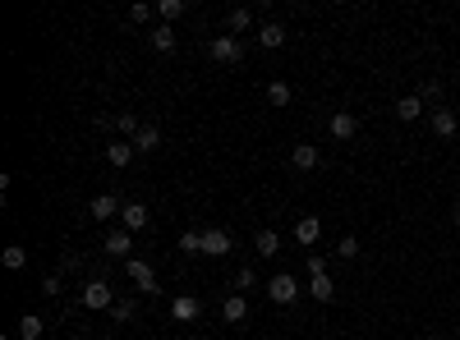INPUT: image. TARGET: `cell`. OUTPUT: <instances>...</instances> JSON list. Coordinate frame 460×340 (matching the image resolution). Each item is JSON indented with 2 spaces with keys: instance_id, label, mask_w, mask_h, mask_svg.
Listing matches in <instances>:
<instances>
[{
  "instance_id": "cell-1",
  "label": "cell",
  "mask_w": 460,
  "mask_h": 340,
  "mask_svg": "<svg viewBox=\"0 0 460 340\" xmlns=\"http://www.w3.org/2000/svg\"><path fill=\"white\" fill-rule=\"evenodd\" d=\"M208 55L217 65H240L244 60V42H240V37H212V42H208Z\"/></svg>"
},
{
  "instance_id": "cell-2",
  "label": "cell",
  "mask_w": 460,
  "mask_h": 340,
  "mask_svg": "<svg viewBox=\"0 0 460 340\" xmlns=\"http://www.w3.org/2000/svg\"><path fill=\"white\" fill-rule=\"evenodd\" d=\"M267 299H272V304H281V308H290V304L299 299V285H295V276H290V271L272 276V280H267Z\"/></svg>"
},
{
  "instance_id": "cell-3",
  "label": "cell",
  "mask_w": 460,
  "mask_h": 340,
  "mask_svg": "<svg viewBox=\"0 0 460 340\" xmlns=\"http://www.w3.org/2000/svg\"><path fill=\"white\" fill-rule=\"evenodd\" d=\"M78 304L92 308V313H102V308H115V295H111V285H106V280H87L83 295H78Z\"/></svg>"
},
{
  "instance_id": "cell-4",
  "label": "cell",
  "mask_w": 460,
  "mask_h": 340,
  "mask_svg": "<svg viewBox=\"0 0 460 340\" xmlns=\"http://www.w3.org/2000/svg\"><path fill=\"white\" fill-rule=\"evenodd\" d=\"M124 271H129V280L139 285V295H156V271L148 267L143 258H134V262H124Z\"/></svg>"
},
{
  "instance_id": "cell-5",
  "label": "cell",
  "mask_w": 460,
  "mask_h": 340,
  "mask_svg": "<svg viewBox=\"0 0 460 340\" xmlns=\"http://www.w3.org/2000/svg\"><path fill=\"white\" fill-rule=\"evenodd\" d=\"M230 230H221V226H212V230H203V253L208 258H226L230 253Z\"/></svg>"
},
{
  "instance_id": "cell-6",
  "label": "cell",
  "mask_w": 460,
  "mask_h": 340,
  "mask_svg": "<svg viewBox=\"0 0 460 340\" xmlns=\"http://www.w3.org/2000/svg\"><path fill=\"white\" fill-rule=\"evenodd\" d=\"M355 133H359V115H350V111L331 115V138H336V143H350Z\"/></svg>"
},
{
  "instance_id": "cell-7",
  "label": "cell",
  "mask_w": 460,
  "mask_h": 340,
  "mask_svg": "<svg viewBox=\"0 0 460 340\" xmlns=\"http://www.w3.org/2000/svg\"><path fill=\"white\" fill-rule=\"evenodd\" d=\"M198 313H203V304L193 295H175V304H171V317H175V322H198Z\"/></svg>"
},
{
  "instance_id": "cell-8",
  "label": "cell",
  "mask_w": 460,
  "mask_h": 340,
  "mask_svg": "<svg viewBox=\"0 0 460 340\" xmlns=\"http://www.w3.org/2000/svg\"><path fill=\"white\" fill-rule=\"evenodd\" d=\"M120 212H124V202L115 198V193H97L92 198V216L97 221H111V216H120Z\"/></svg>"
},
{
  "instance_id": "cell-9",
  "label": "cell",
  "mask_w": 460,
  "mask_h": 340,
  "mask_svg": "<svg viewBox=\"0 0 460 340\" xmlns=\"http://www.w3.org/2000/svg\"><path fill=\"white\" fill-rule=\"evenodd\" d=\"M290 161H295V170H313L322 161V152L313 148V143H295V148H290Z\"/></svg>"
},
{
  "instance_id": "cell-10",
  "label": "cell",
  "mask_w": 460,
  "mask_h": 340,
  "mask_svg": "<svg viewBox=\"0 0 460 340\" xmlns=\"http://www.w3.org/2000/svg\"><path fill=\"white\" fill-rule=\"evenodd\" d=\"M120 226L129 230V235H134V230H143V226H148V207H143V202H124V212H120Z\"/></svg>"
},
{
  "instance_id": "cell-11",
  "label": "cell",
  "mask_w": 460,
  "mask_h": 340,
  "mask_svg": "<svg viewBox=\"0 0 460 340\" xmlns=\"http://www.w3.org/2000/svg\"><path fill=\"white\" fill-rule=\"evenodd\" d=\"M102 248L111 258H129V248H134V239H129V230H111V235L102 239Z\"/></svg>"
},
{
  "instance_id": "cell-12",
  "label": "cell",
  "mask_w": 460,
  "mask_h": 340,
  "mask_svg": "<svg viewBox=\"0 0 460 340\" xmlns=\"http://www.w3.org/2000/svg\"><path fill=\"white\" fill-rule=\"evenodd\" d=\"M318 235H322V221H318V216H299V221H295V239H299L304 248L318 244Z\"/></svg>"
},
{
  "instance_id": "cell-13",
  "label": "cell",
  "mask_w": 460,
  "mask_h": 340,
  "mask_svg": "<svg viewBox=\"0 0 460 340\" xmlns=\"http://www.w3.org/2000/svg\"><path fill=\"white\" fill-rule=\"evenodd\" d=\"M106 161H111L115 170H124V166L134 161V143H120V138H115V143H106Z\"/></svg>"
},
{
  "instance_id": "cell-14",
  "label": "cell",
  "mask_w": 460,
  "mask_h": 340,
  "mask_svg": "<svg viewBox=\"0 0 460 340\" xmlns=\"http://www.w3.org/2000/svg\"><path fill=\"white\" fill-rule=\"evenodd\" d=\"M309 295L318 299V304H331V299H336V285H331V276H327V271H318V276L309 280Z\"/></svg>"
},
{
  "instance_id": "cell-15",
  "label": "cell",
  "mask_w": 460,
  "mask_h": 340,
  "mask_svg": "<svg viewBox=\"0 0 460 340\" xmlns=\"http://www.w3.org/2000/svg\"><path fill=\"white\" fill-rule=\"evenodd\" d=\"M258 46L281 51V46H286V28H281V23H262V28H258Z\"/></svg>"
},
{
  "instance_id": "cell-16",
  "label": "cell",
  "mask_w": 460,
  "mask_h": 340,
  "mask_svg": "<svg viewBox=\"0 0 460 340\" xmlns=\"http://www.w3.org/2000/svg\"><path fill=\"white\" fill-rule=\"evenodd\" d=\"M221 317H226V322H244V317H249V299H244V295H230L226 304H221Z\"/></svg>"
},
{
  "instance_id": "cell-17",
  "label": "cell",
  "mask_w": 460,
  "mask_h": 340,
  "mask_svg": "<svg viewBox=\"0 0 460 340\" xmlns=\"http://www.w3.org/2000/svg\"><path fill=\"white\" fill-rule=\"evenodd\" d=\"M456 111H433V133L437 138H456Z\"/></svg>"
},
{
  "instance_id": "cell-18",
  "label": "cell",
  "mask_w": 460,
  "mask_h": 340,
  "mask_svg": "<svg viewBox=\"0 0 460 340\" xmlns=\"http://www.w3.org/2000/svg\"><path fill=\"white\" fill-rule=\"evenodd\" d=\"M156 148H161V129H156V124H143L139 138H134V152H156Z\"/></svg>"
},
{
  "instance_id": "cell-19",
  "label": "cell",
  "mask_w": 460,
  "mask_h": 340,
  "mask_svg": "<svg viewBox=\"0 0 460 340\" xmlns=\"http://www.w3.org/2000/svg\"><path fill=\"white\" fill-rule=\"evenodd\" d=\"M253 248H258V258H277V248H281V235H277V230H258Z\"/></svg>"
},
{
  "instance_id": "cell-20",
  "label": "cell",
  "mask_w": 460,
  "mask_h": 340,
  "mask_svg": "<svg viewBox=\"0 0 460 340\" xmlns=\"http://www.w3.org/2000/svg\"><path fill=\"white\" fill-rule=\"evenodd\" d=\"M419 115H424V102H419V97H400L396 102V120H419Z\"/></svg>"
},
{
  "instance_id": "cell-21",
  "label": "cell",
  "mask_w": 460,
  "mask_h": 340,
  "mask_svg": "<svg viewBox=\"0 0 460 340\" xmlns=\"http://www.w3.org/2000/svg\"><path fill=\"white\" fill-rule=\"evenodd\" d=\"M18 340H42V317H37V313L18 317Z\"/></svg>"
},
{
  "instance_id": "cell-22",
  "label": "cell",
  "mask_w": 460,
  "mask_h": 340,
  "mask_svg": "<svg viewBox=\"0 0 460 340\" xmlns=\"http://www.w3.org/2000/svg\"><path fill=\"white\" fill-rule=\"evenodd\" d=\"M152 46H156V51H175V28L171 23H156L152 28Z\"/></svg>"
},
{
  "instance_id": "cell-23",
  "label": "cell",
  "mask_w": 460,
  "mask_h": 340,
  "mask_svg": "<svg viewBox=\"0 0 460 340\" xmlns=\"http://www.w3.org/2000/svg\"><path fill=\"white\" fill-rule=\"evenodd\" d=\"M0 262H5L9 271H23V262H28V253H23V244H9L5 253H0Z\"/></svg>"
},
{
  "instance_id": "cell-24",
  "label": "cell",
  "mask_w": 460,
  "mask_h": 340,
  "mask_svg": "<svg viewBox=\"0 0 460 340\" xmlns=\"http://www.w3.org/2000/svg\"><path fill=\"white\" fill-rule=\"evenodd\" d=\"M115 129H120V133H129V138H139V129H143V124H139V115H134V111H120V115H115Z\"/></svg>"
},
{
  "instance_id": "cell-25",
  "label": "cell",
  "mask_w": 460,
  "mask_h": 340,
  "mask_svg": "<svg viewBox=\"0 0 460 340\" xmlns=\"http://www.w3.org/2000/svg\"><path fill=\"white\" fill-rule=\"evenodd\" d=\"M180 253H203V230H184V235H180Z\"/></svg>"
},
{
  "instance_id": "cell-26",
  "label": "cell",
  "mask_w": 460,
  "mask_h": 340,
  "mask_svg": "<svg viewBox=\"0 0 460 340\" xmlns=\"http://www.w3.org/2000/svg\"><path fill=\"white\" fill-rule=\"evenodd\" d=\"M156 14H161V23H175V18L184 14V0H161V5H156Z\"/></svg>"
},
{
  "instance_id": "cell-27",
  "label": "cell",
  "mask_w": 460,
  "mask_h": 340,
  "mask_svg": "<svg viewBox=\"0 0 460 340\" xmlns=\"http://www.w3.org/2000/svg\"><path fill=\"white\" fill-rule=\"evenodd\" d=\"M226 23H230V33H244V28L253 23V14H249V9L240 5V9H230V18H226Z\"/></svg>"
},
{
  "instance_id": "cell-28",
  "label": "cell",
  "mask_w": 460,
  "mask_h": 340,
  "mask_svg": "<svg viewBox=\"0 0 460 340\" xmlns=\"http://www.w3.org/2000/svg\"><path fill=\"white\" fill-rule=\"evenodd\" d=\"M267 102H272V106H286V102H290V83H281V79H277V83L267 87Z\"/></svg>"
},
{
  "instance_id": "cell-29",
  "label": "cell",
  "mask_w": 460,
  "mask_h": 340,
  "mask_svg": "<svg viewBox=\"0 0 460 340\" xmlns=\"http://www.w3.org/2000/svg\"><path fill=\"white\" fill-rule=\"evenodd\" d=\"M111 317H115V322H129V317H134V299H115Z\"/></svg>"
},
{
  "instance_id": "cell-30",
  "label": "cell",
  "mask_w": 460,
  "mask_h": 340,
  "mask_svg": "<svg viewBox=\"0 0 460 340\" xmlns=\"http://www.w3.org/2000/svg\"><path fill=\"white\" fill-rule=\"evenodd\" d=\"M437 97H442V83H424L419 87V102H437Z\"/></svg>"
},
{
  "instance_id": "cell-31",
  "label": "cell",
  "mask_w": 460,
  "mask_h": 340,
  "mask_svg": "<svg viewBox=\"0 0 460 340\" xmlns=\"http://www.w3.org/2000/svg\"><path fill=\"white\" fill-rule=\"evenodd\" d=\"M152 14H156V9H152V5H134V9H129V18H134V23H148V18H152Z\"/></svg>"
},
{
  "instance_id": "cell-32",
  "label": "cell",
  "mask_w": 460,
  "mask_h": 340,
  "mask_svg": "<svg viewBox=\"0 0 460 340\" xmlns=\"http://www.w3.org/2000/svg\"><path fill=\"white\" fill-rule=\"evenodd\" d=\"M355 253H359V239L346 235V239H341V258H355Z\"/></svg>"
},
{
  "instance_id": "cell-33",
  "label": "cell",
  "mask_w": 460,
  "mask_h": 340,
  "mask_svg": "<svg viewBox=\"0 0 460 340\" xmlns=\"http://www.w3.org/2000/svg\"><path fill=\"white\" fill-rule=\"evenodd\" d=\"M235 280H240V290H253V280H258V276H253V267H240V276H235Z\"/></svg>"
},
{
  "instance_id": "cell-34",
  "label": "cell",
  "mask_w": 460,
  "mask_h": 340,
  "mask_svg": "<svg viewBox=\"0 0 460 340\" xmlns=\"http://www.w3.org/2000/svg\"><path fill=\"white\" fill-rule=\"evenodd\" d=\"M78 267H83V258H74V253L60 258V271H78Z\"/></svg>"
},
{
  "instance_id": "cell-35",
  "label": "cell",
  "mask_w": 460,
  "mask_h": 340,
  "mask_svg": "<svg viewBox=\"0 0 460 340\" xmlns=\"http://www.w3.org/2000/svg\"><path fill=\"white\" fill-rule=\"evenodd\" d=\"M42 295H60V276H46L42 280Z\"/></svg>"
},
{
  "instance_id": "cell-36",
  "label": "cell",
  "mask_w": 460,
  "mask_h": 340,
  "mask_svg": "<svg viewBox=\"0 0 460 340\" xmlns=\"http://www.w3.org/2000/svg\"><path fill=\"white\" fill-rule=\"evenodd\" d=\"M456 226H460V202H456Z\"/></svg>"
}]
</instances>
